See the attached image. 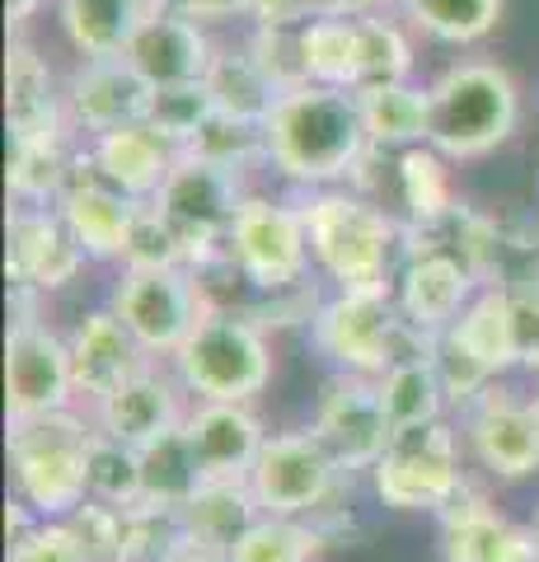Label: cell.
Instances as JSON below:
<instances>
[{
	"instance_id": "cell-15",
	"label": "cell",
	"mask_w": 539,
	"mask_h": 562,
	"mask_svg": "<svg viewBox=\"0 0 539 562\" xmlns=\"http://www.w3.org/2000/svg\"><path fill=\"white\" fill-rule=\"evenodd\" d=\"M57 211H61V221L71 225V235L80 239V249L90 254V262H123L132 221H136V211H142V202L127 198L123 188H113L90 165V155H80Z\"/></svg>"
},
{
	"instance_id": "cell-42",
	"label": "cell",
	"mask_w": 539,
	"mask_h": 562,
	"mask_svg": "<svg viewBox=\"0 0 539 562\" xmlns=\"http://www.w3.org/2000/svg\"><path fill=\"white\" fill-rule=\"evenodd\" d=\"M66 525H71V535L90 562H127V512L123 506L90 497L66 516Z\"/></svg>"
},
{
	"instance_id": "cell-25",
	"label": "cell",
	"mask_w": 539,
	"mask_h": 562,
	"mask_svg": "<svg viewBox=\"0 0 539 562\" xmlns=\"http://www.w3.org/2000/svg\"><path fill=\"white\" fill-rule=\"evenodd\" d=\"M90 165L113 188H123L127 198L150 202L155 192L165 188L173 165H179V150H173L165 136H155L146 122H136V127H117V132L90 136Z\"/></svg>"
},
{
	"instance_id": "cell-20",
	"label": "cell",
	"mask_w": 539,
	"mask_h": 562,
	"mask_svg": "<svg viewBox=\"0 0 539 562\" xmlns=\"http://www.w3.org/2000/svg\"><path fill=\"white\" fill-rule=\"evenodd\" d=\"M94 417H99L94 431L113 436V441H123L132 450H146L150 441H160V436H169L173 427H183L179 390H173L150 361L132 380L117 384L109 398H99Z\"/></svg>"
},
{
	"instance_id": "cell-49",
	"label": "cell",
	"mask_w": 539,
	"mask_h": 562,
	"mask_svg": "<svg viewBox=\"0 0 539 562\" xmlns=\"http://www.w3.org/2000/svg\"><path fill=\"white\" fill-rule=\"evenodd\" d=\"M535 408H539V394H535Z\"/></svg>"
},
{
	"instance_id": "cell-29",
	"label": "cell",
	"mask_w": 539,
	"mask_h": 562,
	"mask_svg": "<svg viewBox=\"0 0 539 562\" xmlns=\"http://www.w3.org/2000/svg\"><path fill=\"white\" fill-rule=\"evenodd\" d=\"M206 94H212V103L221 113L231 117H245V122H268V113L277 109V99H282V90L268 80V70L254 61L249 47L239 52H216L212 66H206Z\"/></svg>"
},
{
	"instance_id": "cell-44",
	"label": "cell",
	"mask_w": 539,
	"mask_h": 562,
	"mask_svg": "<svg viewBox=\"0 0 539 562\" xmlns=\"http://www.w3.org/2000/svg\"><path fill=\"white\" fill-rule=\"evenodd\" d=\"M188 254L173 225L155 211V202H142L132 221V235H127V254H123V268H183Z\"/></svg>"
},
{
	"instance_id": "cell-41",
	"label": "cell",
	"mask_w": 539,
	"mask_h": 562,
	"mask_svg": "<svg viewBox=\"0 0 539 562\" xmlns=\"http://www.w3.org/2000/svg\"><path fill=\"white\" fill-rule=\"evenodd\" d=\"M245 47L254 52V61L268 70V80H272L282 94L310 85L305 52H301V24H254V33H249Z\"/></svg>"
},
{
	"instance_id": "cell-43",
	"label": "cell",
	"mask_w": 539,
	"mask_h": 562,
	"mask_svg": "<svg viewBox=\"0 0 539 562\" xmlns=\"http://www.w3.org/2000/svg\"><path fill=\"white\" fill-rule=\"evenodd\" d=\"M431 361H437V375H441V384H446V398L460 403V408H469V403H474L479 394H489L493 380H497L489 366H483L450 328L437 333V342H431Z\"/></svg>"
},
{
	"instance_id": "cell-14",
	"label": "cell",
	"mask_w": 539,
	"mask_h": 562,
	"mask_svg": "<svg viewBox=\"0 0 539 562\" xmlns=\"http://www.w3.org/2000/svg\"><path fill=\"white\" fill-rule=\"evenodd\" d=\"M464 441L474 460L502 483L539 473V408L535 398H512L497 384L464 408Z\"/></svg>"
},
{
	"instance_id": "cell-22",
	"label": "cell",
	"mask_w": 539,
	"mask_h": 562,
	"mask_svg": "<svg viewBox=\"0 0 539 562\" xmlns=\"http://www.w3.org/2000/svg\"><path fill=\"white\" fill-rule=\"evenodd\" d=\"M71 371H76V394H85L90 403L109 398L117 384L132 380L146 366L142 342L127 333V324L117 319L113 310H90L80 314V324L71 328Z\"/></svg>"
},
{
	"instance_id": "cell-31",
	"label": "cell",
	"mask_w": 539,
	"mask_h": 562,
	"mask_svg": "<svg viewBox=\"0 0 539 562\" xmlns=\"http://www.w3.org/2000/svg\"><path fill=\"white\" fill-rule=\"evenodd\" d=\"M80 155L66 140H10V192L24 206H57Z\"/></svg>"
},
{
	"instance_id": "cell-10",
	"label": "cell",
	"mask_w": 539,
	"mask_h": 562,
	"mask_svg": "<svg viewBox=\"0 0 539 562\" xmlns=\"http://www.w3.org/2000/svg\"><path fill=\"white\" fill-rule=\"evenodd\" d=\"M109 310L127 324L146 357H160V351L173 357L193 333V324L206 314L188 268H123Z\"/></svg>"
},
{
	"instance_id": "cell-38",
	"label": "cell",
	"mask_w": 539,
	"mask_h": 562,
	"mask_svg": "<svg viewBox=\"0 0 539 562\" xmlns=\"http://www.w3.org/2000/svg\"><path fill=\"white\" fill-rule=\"evenodd\" d=\"M216 113L212 94H206V85H169V90H150V109H146V127L155 136H165L173 150H188L193 146V136L202 132V122Z\"/></svg>"
},
{
	"instance_id": "cell-2",
	"label": "cell",
	"mask_w": 539,
	"mask_h": 562,
	"mask_svg": "<svg viewBox=\"0 0 539 562\" xmlns=\"http://www.w3.org/2000/svg\"><path fill=\"white\" fill-rule=\"evenodd\" d=\"M301 221L310 235V262L338 291L394 286L404 262V225L385 206L357 192H315L301 202Z\"/></svg>"
},
{
	"instance_id": "cell-30",
	"label": "cell",
	"mask_w": 539,
	"mask_h": 562,
	"mask_svg": "<svg viewBox=\"0 0 539 562\" xmlns=\"http://www.w3.org/2000/svg\"><path fill=\"white\" fill-rule=\"evenodd\" d=\"M202 464L188 441V427H173L160 441H150L142 450V506H165V512H179L198 497L202 487Z\"/></svg>"
},
{
	"instance_id": "cell-34",
	"label": "cell",
	"mask_w": 539,
	"mask_h": 562,
	"mask_svg": "<svg viewBox=\"0 0 539 562\" xmlns=\"http://www.w3.org/2000/svg\"><path fill=\"white\" fill-rule=\"evenodd\" d=\"M394 188H398V206L408 211V225H431L446 211H456L460 198L450 188L446 173V155L431 146H408L394 160Z\"/></svg>"
},
{
	"instance_id": "cell-37",
	"label": "cell",
	"mask_w": 539,
	"mask_h": 562,
	"mask_svg": "<svg viewBox=\"0 0 539 562\" xmlns=\"http://www.w3.org/2000/svg\"><path fill=\"white\" fill-rule=\"evenodd\" d=\"M85 483H90V497L94 502H109V506H142V450H132L113 436L94 431L90 441V464H85Z\"/></svg>"
},
{
	"instance_id": "cell-46",
	"label": "cell",
	"mask_w": 539,
	"mask_h": 562,
	"mask_svg": "<svg viewBox=\"0 0 539 562\" xmlns=\"http://www.w3.org/2000/svg\"><path fill=\"white\" fill-rule=\"evenodd\" d=\"M516 310H520V366H530L539 375V291L516 295Z\"/></svg>"
},
{
	"instance_id": "cell-8",
	"label": "cell",
	"mask_w": 539,
	"mask_h": 562,
	"mask_svg": "<svg viewBox=\"0 0 539 562\" xmlns=\"http://www.w3.org/2000/svg\"><path fill=\"white\" fill-rule=\"evenodd\" d=\"M338 479V460L315 436V427H305L268 436L245 483L263 516H319L334 502Z\"/></svg>"
},
{
	"instance_id": "cell-17",
	"label": "cell",
	"mask_w": 539,
	"mask_h": 562,
	"mask_svg": "<svg viewBox=\"0 0 539 562\" xmlns=\"http://www.w3.org/2000/svg\"><path fill=\"white\" fill-rule=\"evenodd\" d=\"M146 109L150 85L136 76L127 57L80 61V70L66 80V113H71V127L85 136L136 127V122H146Z\"/></svg>"
},
{
	"instance_id": "cell-21",
	"label": "cell",
	"mask_w": 539,
	"mask_h": 562,
	"mask_svg": "<svg viewBox=\"0 0 539 562\" xmlns=\"http://www.w3.org/2000/svg\"><path fill=\"white\" fill-rule=\"evenodd\" d=\"M183 427L206 483H245L268 441L245 403H198V413H188Z\"/></svg>"
},
{
	"instance_id": "cell-24",
	"label": "cell",
	"mask_w": 539,
	"mask_h": 562,
	"mask_svg": "<svg viewBox=\"0 0 539 562\" xmlns=\"http://www.w3.org/2000/svg\"><path fill=\"white\" fill-rule=\"evenodd\" d=\"M441 520V562H535V539L489 502L469 497V487L437 516Z\"/></svg>"
},
{
	"instance_id": "cell-18",
	"label": "cell",
	"mask_w": 539,
	"mask_h": 562,
	"mask_svg": "<svg viewBox=\"0 0 539 562\" xmlns=\"http://www.w3.org/2000/svg\"><path fill=\"white\" fill-rule=\"evenodd\" d=\"M479 291H483V286H479V277L469 272L460 258L431 254V249H423V254H404V262H398V277H394L398 314H404L413 328L431 333V338L456 324Z\"/></svg>"
},
{
	"instance_id": "cell-35",
	"label": "cell",
	"mask_w": 539,
	"mask_h": 562,
	"mask_svg": "<svg viewBox=\"0 0 539 562\" xmlns=\"http://www.w3.org/2000/svg\"><path fill=\"white\" fill-rule=\"evenodd\" d=\"M328 543L334 539L310 516H258L235 539L231 562H315Z\"/></svg>"
},
{
	"instance_id": "cell-4",
	"label": "cell",
	"mask_w": 539,
	"mask_h": 562,
	"mask_svg": "<svg viewBox=\"0 0 539 562\" xmlns=\"http://www.w3.org/2000/svg\"><path fill=\"white\" fill-rule=\"evenodd\" d=\"M94 431L66 408L43 417H10V483L43 520H66L90 502L85 464Z\"/></svg>"
},
{
	"instance_id": "cell-36",
	"label": "cell",
	"mask_w": 539,
	"mask_h": 562,
	"mask_svg": "<svg viewBox=\"0 0 539 562\" xmlns=\"http://www.w3.org/2000/svg\"><path fill=\"white\" fill-rule=\"evenodd\" d=\"M398 5L437 43H479L502 20V0H398Z\"/></svg>"
},
{
	"instance_id": "cell-6",
	"label": "cell",
	"mask_w": 539,
	"mask_h": 562,
	"mask_svg": "<svg viewBox=\"0 0 539 562\" xmlns=\"http://www.w3.org/2000/svg\"><path fill=\"white\" fill-rule=\"evenodd\" d=\"M173 371L202 403H249L272 375L268 338L245 314H202L173 351Z\"/></svg>"
},
{
	"instance_id": "cell-13",
	"label": "cell",
	"mask_w": 539,
	"mask_h": 562,
	"mask_svg": "<svg viewBox=\"0 0 539 562\" xmlns=\"http://www.w3.org/2000/svg\"><path fill=\"white\" fill-rule=\"evenodd\" d=\"M5 398L10 417H43L66 413L76 398V371H71V347L57 338L47 324H10L5 342Z\"/></svg>"
},
{
	"instance_id": "cell-1",
	"label": "cell",
	"mask_w": 539,
	"mask_h": 562,
	"mask_svg": "<svg viewBox=\"0 0 539 562\" xmlns=\"http://www.w3.org/2000/svg\"><path fill=\"white\" fill-rule=\"evenodd\" d=\"M268 160L291 183L328 188L357 173L371 155L367 122L357 109V90H328V85H301L277 99L263 122Z\"/></svg>"
},
{
	"instance_id": "cell-45",
	"label": "cell",
	"mask_w": 539,
	"mask_h": 562,
	"mask_svg": "<svg viewBox=\"0 0 539 562\" xmlns=\"http://www.w3.org/2000/svg\"><path fill=\"white\" fill-rule=\"evenodd\" d=\"M10 562H90V558H85L66 520H43L20 549H10Z\"/></svg>"
},
{
	"instance_id": "cell-12",
	"label": "cell",
	"mask_w": 539,
	"mask_h": 562,
	"mask_svg": "<svg viewBox=\"0 0 539 562\" xmlns=\"http://www.w3.org/2000/svg\"><path fill=\"white\" fill-rule=\"evenodd\" d=\"M315 436L328 446L343 473H371L394 441L380 384L371 375L334 371L315 403Z\"/></svg>"
},
{
	"instance_id": "cell-32",
	"label": "cell",
	"mask_w": 539,
	"mask_h": 562,
	"mask_svg": "<svg viewBox=\"0 0 539 562\" xmlns=\"http://www.w3.org/2000/svg\"><path fill=\"white\" fill-rule=\"evenodd\" d=\"M380 384V403H385V417L394 431L404 427H423V422H437L446 408V384L437 375V361L427 357H413V361H398L390 366L385 375L375 380Z\"/></svg>"
},
{
	"instance_id": "cell-23",
	"label": "cell",
	"mask_w": 539,
	"mask_h": 562,
	"mask_svg": "<svg viewBox=\"0 0 539 562\" xmlns=\"http://www.w3.org/2000/svg\"><path fill=\"white\" fill-rule=\"evenodd\" d=\"M5 113L10 140H66V127H71L66 90L24 38H14L5 57Z\"/></svg>"
},
{
	"instance_id": "cell-33",
	"label": "cell",
	"mask_w": 539,
	"mask_h": 562,
	"mask_svg": "<svg viewBox=\"0 0 539 562\" xmlns=\"http://www.w3.org/2000/svg\"><path fill=\"white\" fill-rule=\"evenodd\" d=\"M301 52L310 85L328 90H361V38L357 20H305L301 24Z\"/></svg>"
},
{
	"instance_id": "cell-11",
	"label": "cell",
	"mask_w": 539,
	"mask_h": 562,
	"mask_svg": "<svg viewBox=\"0 0 539 562\" xmlns=\"http://www.w3.org/2000/svg\"><path fill=\"white\" fill-rule=\"evenodd\" d=\"M225 249L249 272L258 291L291 286V281L310 277V235L301 221V206L272 202V198H245L225 235Z\"/></svg>"
},
{
	"instance_id": "cell-7",
	"label": "cell",
	"mask_w": 539,
	"mask_h": 562,
	"mask_svg": "<svg viewBox=\"0 0 539 562\" xmlns=\"http://www.w3.org/2000/svg\"><path fill=\"white\" fill-rule=\"evenodd\" d=\"M371 487L390 512H446L464 492L460 469V436L446 422H423V427L394 431L390 450L371 469Z\"/></svg>"
},
{
	"instance_id": "cell-3",
	"label": "cell",
	"mask_w": 539,
	"mask_h": 562,
	"mask_svg": "<svg viewBox=\"0 0 539 562\" xmlns=\"http://www.w3.org/2000/svg\"><path fill=\"white\" fill-rule=\"evenodd\" d=\"M520 122L516 85L493 61H460L427 90V146L446 160H479L507 146Z\"/></svg>"
},
{
	"instance_id": "cell-9",
	"label": "cell",
	"mask_w": 539,
	"mask_h": 562,
	"mask_svg": "<svg viewBox=\"0 0 539 562\" xmlns=\"http://www.w3.org/2000/svg\"><path fill=\"white\" fill-rule=\"evenodd\" d=\"M150 202L173 225L188 262H193V258L212 254L225 244L245 192H239V173L221 169V165H206V160H198V155H179V165H173L165 188L155 192Z\"/></svg>"
},
{
	"instance_id": "cell-26",
	"label": "cell",
	"mask_w": 539,
	"mask_h": 562,
	"mask_svg": "<svg viewBox=\"0 0 539 562\" xmlns=\"http://www.w3.org/2000/svg\"><path fill=\"white\" fill-rule=\"evenodd\" d=\"M173 0H57L61 33L85 61L123 57L132 38L155 14H165Z\"/></svg>"
},
{
	"instance_id": "cell-48",
	"label": "cell",
	"mask_w": 539,
	"mask_h": 562,
	"mask_svg": "<svg viewBox=\"0 0 539 562\" xmlns=\"http://www.w3.org/2000/svg\"><path fill=\"white\" fill-rule=\"evenodd\" d=\"M530 539H535V562H539V512H535V525H530Z\"/></svg>"
},
{
	"instance_id": "cell-19",
	"label": "cell",
	"mask_w": 539,
	"mask_h": 562,
	"mask_svg": "<svg viewBox=\"0 0 539 562\" xmlns=\"http://www.w3.org/2000/svg\"><path fill=\"white\" fill-rule=\"evenodd\" d=\"M132 70L142 76L150 90H169V85H198L212 66L216 47L206 38V29L198 20H188L183 10H165L136 33L132 47L123 52Z\"/></svg>"
},
{
	"instance_id": "cell-39",
	"label": "cell",
	"mask_w": 539,
	"mask_h": 562,
	"mask_svg": "<svg viewBox=\"0 0 539 562\" xmlns=\"http://www.w3.org/2000/svg\"><path fill=\"white\" fill-rule=\"evenodd\" d=\"M183 155H198V160L206 165H221L239 173L254 155H263L268 160V136H263V122H245V117H231V113H212L202 122V132L193 136V146H188Z\"/></svg>"
},
{
	"instance_id": "cell-16",
	"label": "cell",
	"mask_w": 539,
	"mask_h": 562,
	"mask_svg": "<svg viewBox=\"0 0 539 562\" xmlns=\"http://www.w3.org/2000/svg\"><path fill=\"white\" fill-rule=\"evenodd\" d=\"M90 254L80 249L57 206H14L10 211V281L33 291H61L80 277Z\"/></svg>"
},
{
	"instance_id": "cell-47",
	"label": "cell",
	"mask_w": 539,
	"mask_h": 562,
	"mask_svg": "<svg viewBox=\"0 0 539 562\" xmlns=\"http://www.w3.org/2000/svg\"><path fill=\"white\" fill-rule=\"evenodd\" d=\"M173 10H183L198 24H225L235 14H249V0H173Z\"/></svg>"
},
{
	"instance_id": "cell-28",
	"label": "cell",
	"mask_w": 539,
	"mask_h": 562,
	"mask_svg": "<svg viewBox=\"0 0 539 562\" xmlns=\"http://www.w3.org/2000/svg\"><path fill=\"white\" fill-rule=\"evenodd\" d=\"M357 109L375 150L427 146V90H413L408 80L367 85V90H357Z\"/></svg>"
},
{
	"instance_id": "cell-27",
	"label": "cell",
	"mask_w": 539,
	"mask_h": 562,
	"mask_svg": "<svg viewBox=\"0 0 539 562\" xmlns=\"http://www.w3.org/2000/svg\"><path fill=\"white\" fill-rule=\"evenodd\" d=\"M450 333H456V338L474 351L493 375L520 366V310H516L512 291L483 286L474 301H469V310L450 324Z\"/></svg>"
},
{
	"instance_id": "cell-40",
	"label": "cell",
	"mask_w": 539,
	"mask_h": 562,
	"mask_svg": "<svg viewBox=\"0 0 539 562\" xmlns=\"http://www.w3.org/2000/svg\"><path fill=\"white\" fill-rule=\"evenodd\" d=\"M357 38H361V90L367 85H394L408 80L413 70V47L404 38V29L390 20H371L357 14Z\"/></svg>"
},
{
	"instance_id": "cell-5",
	"label": "cell",
	"mask_w": 539,
	"mask_h": 562,
	"mask_svg": "<svg viewBox=\"0 0 539 562\" xmlns=\"http://www.w3.org/2000/svg\"><path fill=\"white\" fill-rule=\"evenodd\" d=\"M315 342L328 361L347 375H371L380 380L398 361L427 357L431 333L413 328L398 314L394 286H371V291H338L334 301H324L319 319L310 324Z\"/></svg>"
}]
</instances>
